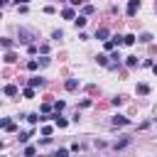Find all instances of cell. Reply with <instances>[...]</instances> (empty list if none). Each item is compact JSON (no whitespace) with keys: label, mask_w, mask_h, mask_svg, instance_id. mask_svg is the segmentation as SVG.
Listing matches in <instances>:
<instances>
[{"label":"cell","mask_w":157,"mask_h":157,"mask_svg":"<svg viewBox=\"0 0 157 157\" xmlns=\"http://www.w3.org/2000/svg\"><path fill=\"white\" fill-rule=\"evenodd\" d=\"M69 2H71V5H81L83 0H69Z\"/></svg>","instance_id":"484cf974"},{"label":"cell","mask_w":157,"mask_h":157,"mask_svg":"<svg viewBox=\"0 0 157 157\" xmlns=\"http://www.w3.org/2000/svg\"><path fill=\"white\" fill-rule=\"evenodd\" d=\"M0 150H2V140H0Z\"/></svg>","instance_id":"f546056e"},{"label":"cell","mask_w":157,"mask_h":157,"mask_svg":"<svg viewBox=\"0 0 157 157\" xmlns=\"http://www.w3.org/2000/svg\"><path fill=\"white\" fill-rule=\"evenodd\" d=\"M54 157H69V150H64V147H61V150H56V152H54Z\"/></svg>","instance_id":"ac0fdd59"},{"label":"cell","mask_w":157,"mask_h":157,"mask_svg":"<svg viewBox=\"0 0 157 157\" xmlns=\"http://www.w3.org/2000/svg\"><path fill=\"white\" fill-rule=\"evenodd\" d=\"M25 98H34V88H25Z\"/></svg>","instance_id":"ffe728a7"},{"label":"cell","mask_w":157,"mask_h":157,"mask_svg":"<svg viewBox=\"0 0 157 157\" xmlns=\"http://www.w3.org/2000/svg\"><path fill=\"white\" fill-rule=\"evenodd\" d=\"M66 20H76V12H74V7H64V12H61Z\"/></svg>","instance_id":"8992f818"},{"label":"cell","mask_w":157,"mask_h":157,"mask_svg":"<svg viewBox=\"0 0 157 157\" xmlns=\"http://www.w3.org/2000/svg\"><path fill=\"white\" fill-rule=\"evenodd\" d=\"M27 2H29V0H17V5H27Z\"/></svg>","instance_id":"4316f807"},{"label":"cell","mask_w":157,"mask_h":157,"mask_svg":"<svg viewBox=\"0 0 157 157\" xmlns=\"http://www.w3.org/2000/svg\"><path fill=\"white\" fill-rule=\"evenodd\" d=\"M137 93H140V96L150 93V86H147V83H137Z\"/></svg>","instance_id":"8fae6325"},{"label":"cell","mask_w":157,"mask_h":157,"mask_svg":"<svg viewBox=\"0 0 157 157\" xmlns=\"http://www.w3.org/2000/svg\"><path fill=\"white\" fill-rule=\"evenodd\" d=\"M0 44H2V47H5V49H7V52H10V49H12V39H7V37H5V39H0Z\"/></svg>","instance_id":"5bb4252c"},{"label":"cell","mask_w":157,"mask_h":157,"mask_svg":"<svg viewBox=\"0 0 157 157\" xmlns=\"http://www.w3.org/2000/svg\"><path fill=\"white\" fill-rule=\"evenodd\" d=\"M20 37H22V42L29 44V42L34 39V32H32V29H20Z\"/></svg>","instance_id":"7a4b0ae2"},{"label":"cell","mask_w":157,"mask_h":157,"mask_svg":"<svg viewBox=\"0 0 157 157\" xmlns=\"http://www.w3.org/2000/svg\"><path fill=\"white\" fill-rule=\"evenodd\" d=\"M64 86H66V91H76V88H78V78H69Z\"/></svg>","instance_id":"5b68a950"},{"label":"cell","mask_w":157,"mask_h":157,"mask_svg":"<svg viewBox=\"0 0 157 157\" xmlns=\"http://www.w3.org/2000/svg\"><path fill=\"white\" fill-rule=\"evenodd\" d=\"M2 93H5V96H17V86H12V83H10V86H5V88H2Z\"/></svg>","instance_id":"ba28073f"},{"label":"cell","mask_w":157,"mask_h":157,"mask_svg":"<svg viewBox=\"0 0 157 157\" xmlns=\"http://www.w3.org/2000/svg\"><path fill=\"white\" fill-rule=\"evenodd\" d=\"M98 64H101V66H108V56H105V54H98Z\"/></svg>","instance_id":"2e32d148"},{"label":"cell","mask_w":157,"mask_h":157,"mask_svg":"<svg viewBox=\"0 0 157 157\" xmlns=\"http://www.w3.org/2000/svg\"><path fill=\"white\" fill-rule=\"evenodd\" d=\"M96 39H103V42H108V29H105V27H98V29H96Z\"/></svg>","instance_id":"277c9868"},{"label":"cell","mask_w":157,"mask_h":157,"mask_svg":"<svg viewBox=\"0 0 157 157\" xmlns=\"http://www.w3.org/2000/svg\"><path fill=\"white\" fill-rule=\"evenodd\" d=\"M137 10H140V0H128V17H135Z\"/></svg>","instance_id":"6da1fadb"},{"label":"cell","mask_w":157,"mask_h":157,"mask_svg":"<svg viewBox=\"0 0 157 157\" xmlns=\"http://www.w3.org/2000/svg\"><path fill=\"white\" fill-rule=\"evenodd\" d=\"M64 105H66L64 101H56V103H54V108H56V113H59V110H64Z\"/></svg>","instance_id":"44dd1931"},{"label":"cell","mask_w":157,"mask_h":157,"mask_svg":"<svg viewBox=\"0 0 157 157\" xmlns=\"http://www.w3.org/2000/svg\"><path fill=\"white\" fill-rule=\"evenodd\" d=\"M152 71H155V74H157V64H152Z\"/></svg>","instance_id":"83f0119b"},{"label":"cell","mask_w":157,"mask_h":157,"mask_svg":"<svg viewBox=\"0 0 157 157\" xmlns=\"http://www.w3.org/2000/svg\"><path fill=\"white\" fill-rule=\"evenodd\" d=\"M5 61H7V64H15V61H17V54H15V52H7V54H5Z\"/></svg>","instance_id":"30bf717a"},{"label":"cell","mask_w":157,"mask_h":157,"mask_svg":"<svg viewBox=\"0 0 157 157\" xmlns=\"http://www.w3.org/2000/svg\"><path fill=\"white\" fill-rule=\"evenodd\" d=\"M135 39H137L135 34H125V37H123V44H135Z\"/></svg>","instance_id":"7c38bea8"},{"label":"cell","mask_w":157,"mask_h":157,"mask_svg":"<svg viewBox=\"0 0 157 157\" xmlns=\"http://www.w3.org/2000/svg\"><path fill=\"white\" fill-rule=\"evenodd\" d=\"M86 22H88V20H86V15H78V17L74 20V25H76V27H86Z\"/></svg>","instance_id":"9c48e42d"},{"label":"cell","mask_w":157,"mask_h":157,"mask_svg":"<svg viewBox=\"0 0 157 157\" xmlns=\"http://www.w3.org/2000/svg\"><path fill=\"white\" fill-rule=\"evenodd\" d=\"M52 37H54V39H61V37H64V32H61V29H54V34H52Z\"/></svg>","instance_id":"cb8c5ba5"},{"label":"cell","mask_w":157,"mask_h":157,"mask_svg":"<svg viewBox=\"0 0 157 157\" xmlns=\"http://www.w3.org/2000/svg\"><path fill=\"white\" fill-rule=\"evenodd\" d=\"M125 64H128V66H135V64H137V56H125Z\"/></svg>","instance_id":"e0dca14e"},{"label":"cell","mask_w":157,"mask_h":157,"mask_svg":"<svg viewBox=\"0 0 157 157\" xmlns=\"http://www.w3.org/2000/svg\"><path fill=\"white\" fill-rule=\"evenodd\" d=\"M7 2H10V0H0V5H7Z\"/></svg>","instance_id":"f1b7e54d"},{"label":"cell","mask_w":157,"mask_h":157,"mask_svg":"<svg viewBox=\"0 0 157 157\" xmlns=\"http://www.w3.org/2000/svg\"><path fill=\"white\" fill-rule=\"evenodd\" d=\"M17 140H20V142H27V140H29V132H20V137H17Z\"/></svg>","instance_id":"603a6c76"},{"label":"cell","mask_w":157,"mask_h":157,"mask_svg":"<svg viewBox=\"0 0 157 157\" xmlns=\"http://www.w3.org/2000/svg\"><path fill=\"white\" fill-rule=\"evenodd\" d=\"M34 155V147H25V157H32Z\"/></svg>","instance_id":"d4e9b609"},{"label":"cell","mask_w":157,"mask_h":157,"mask_svg":"<svg viewBox=\"0 0 157 157\" xmlns=\"http://www.w3.org/2000/svg\"><path fill=\"white\" fill-rule=\"evenodd\" d=\"M42 135H44V137H49V135H52V128H49V125H44V128H42Z\"/></svg>","instance_id":"7402d4cb"},{"label":"cell","mask_w":157,"mask_h":157,"mask_svg":"<svg viewBox=\"0 0 157 157\" xmlns=\"http://www.w3.org/2000/svg\"><path fill=\"white\" fill-rule=\"evenodd\" d=\"M27 69H29V71H34V69H39V61H37V59H32V61H27Z\"/></svg>","instance_id":"9a60e30c"},{"label":"cell","mask_w":157,"mask_h":157,"mask_svg":"<svg viewBox=\"0 0 157 157\" xmlns=\"http://www.w3.org/2000/svg\"><path fill=\"white\" fill-rule=\"evenodd\" d=\"M110 123H113V125H130V120H128L125 115H113Z\"/></svg>","instance_id":"3957f363"},{"label":"cell","mask_w":157,"mask_h":157,"mask_svg":"<svg viewBox=\"0 0 157 157\" xmlns=\"http://www.w3.org/2000/svg\"><path fill=\"white\" fill-rule=\"evenodd\" d=\"M140 42H145V44L152 42V34H150V32H142V34H140Z\"/></svg>","instance_id":"4fadbf2b"},{"label":"cell","mask_w":157,"mask_h":157,"mask_svg":"<svg viewBox=\"0 0 157 157\" xmlns=\"http://www.w3.org/2000/svg\"><path fill=\"white\" fill-rule=\"evenodd\" d=\"M44 83V78H39V76H32L29 78V88H37V86H42Z\"/></svg>","instance_id":"52a82bcc"},{"label":"cell","mask_w":157,"mask_h":157,"mask_svg":"<svg viewBox=\"0 0 157 157\" xmlns=\"http://www.w3.org/2000/svg\"><path fill=\"white\" fill-rule=\"evenodd\" d=\"M27 120H29V123H32V125H34V123H37V120H42V118H39V115H37V113H32V115H27Z\"/></svg>","instance_id":"d6986e66"}]
</instances>
